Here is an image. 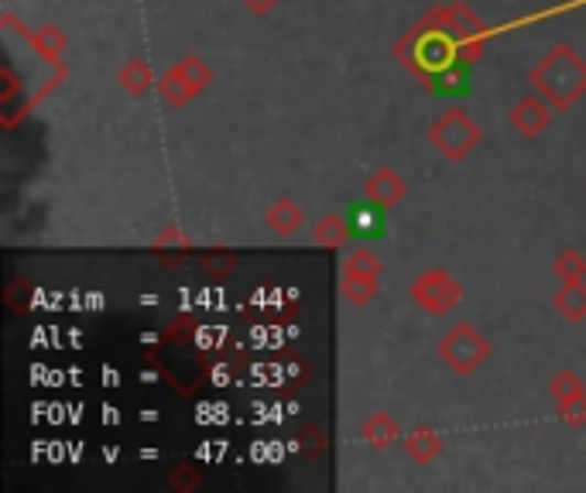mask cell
Masks as SVG:
<instances>
[{"label": "cell", "mask_w": 586, "mask_h": 493, "mask_svg": "<svg viewBox=\"0 0 586 493\" xmlns=\"http://www.w3.org/2000/svg\"><path fill=\"white\" fill-rule=\"evenodd\" d=\"M529 86L552 103L555 113H566L586 97V58L566 42L552 45L532 66Z\"/></svg>", "instance_id": "1"}, {"label": "cell", "mask_w": 586, "mask_h": 493, "mask_svg": "<svg viewBox=\"0 0 586 493\" xmlns=\"http://www.w3.org/2000/svg\"><path fill=\"white\" fill-rule=\"evenodd\" d=\"M394 58L415 79H422L428 86L432 76L443 73L446 66H453V62H456V42L449 35H443V31H432V28L415 24L412 31H405V35L398 39Z\"/></svg>", "instance_id": "2"}, {"label": "cell", "mask_w": 586, "mask_h": 493, "mask_svg": "<svg viewBox=\"0 0 586 493\" xmlns=\"http://www.w3.org/2000/svg\"><path fill=\"white\" fill-rule=\"evenodd\" d=\"M480 141H484V131L474 123V117L459 107H453L440 120H432V128H428V144L453 165L467 162L470 154L480 147Z\"/></svg>", "instance_id": "3"}, {"label": "cell", "mask_w": 586, "mask_h": 493, "mask_svg": "<svg viewBox=\"0 0 586 493\" xmlns=\"http://www.w3.org/2000/svg\"><path fill=\"white\" fill-rule=\"evenodd\" d=\"M490 339L474 326V322H456L443 339H440V360L459 377H470L487 363L490 357Z\"/></svg>", "instance_id": "4"}, {"label": "cell", "mask_w": 586, "mask_h": 493, "mask_svg": "<svg viewBox=\"0 0 586 493\" xmlns=\"http://www.w3.org/2000/svg\"><path fill=\"white\" fill-rule=\"evenodd\" d=\"M412 302L428 316H449L453 308L463 302V285L446 271V267H428L422 274L412 277L409 285Z\"/></svg>", "instance_id": "5"}, {"label": "cell", "mask_w": 586, "mask_h": 493, "mask_svg": "<svg viewBox=\"0 0 586 493\" xmlns=\"http://www.w3.org/2000/svg\"><path fill=\"white\" fill-rule=\"evenodd\" d=\"M419 24H422V28H432V31H443V35H449L456 45L487 35V24H484L467 4H456V0H449V4H432V8L422 14Z\"/></svg>", "instance_id": "6"}, {"label": "cell", "mask_w": 586, "mask_h": 493, "mask_svg": "<svg viewBox=\"0 0 586 493\" xmlns=\"http://www.w3.org/2000/svg\"><path fill=\"white\" fill-rule=\"evenodd\" d=\"M552 117H555L552 103H549L545 97H539V92L532 89L529 97H521V100L511 107L508 123H511V131L521 134L524 141H535V138H542V134L549 131Z\"/></svg>", "instance_id": "7"}, {"label": "cell", "mask_w": 586, "mask_h": 493, "mask_svg": "<svg viewBox=\"0 0 586 493\" xmlns=\"http://www.w3.org/2000/svg\"><path fill=\"white\" fill-rule=\"evenodd\" d=\"M405 196H409V182L401 178L394 168H378V172H370L367 182H363V202L378 206L384 212L405 202Z\"/></svg>", "instance_id": "8"}, {"label": "cell", "mask_w": 586, "mask_h": 493, "mask_svg": "<svg viewBox=\"0 0 586 493\" xmlns=\"http://www.w3.org/2000/svg\"><path fill=\"white\" fill-rule=\"evenodd\" d=\"M443 449H446L443 436H440L436 428H428V425H419V428H412L409 436H405V452H409L412 462H419V467L436 462L443 456Z\"/></svg>", "instance_id": "9"}, {"label": "cell", "mask_w": 586, "mask_h": 493, "mask_svg": "<svg viewBox=\"0 0 586 493\" xmlns=\"http://www.w3.org/2000/svg\"><path fill=\"white\" fill-rule=\"evenodd\" d=\"M264 223H268V230H271L274 237H292V233L302 230L305 212H302V206H299L295 199L282 196V199H278V202L264 212Z\"/></svg>", "instance_id": "10"}, {"label": "cell", "mask_w": 586, "mask_h": 493, "mask_svg": "<svg viewBox=\"0 0 586 493\" xmlns=\"http://www.w3.org/2000/svg\"><path fill=\"white\" fill-rule=\"evenodd\" d=\"M154 89H159V97H162V103H169V107H175V110H182V107H189L196 97H199V89L185 79L175 66L154 83Z\"/></svg>", "instance_id": "11"}, {"label": "cell", "mask_w": 586, "mask_h": 493, "mask_svg": "<svg viewBox=\"0 0 586 493\" xmlns=\"http://www.w3.org/2000/svg\"><path fill=\"white\" fill-rule=\"evenodd\" d=\"M350 237H354V227L339 212H326L319 216V223H313V240L323 251H339V246H347Z\"/></svg>", "instance_id": "12"}, {"label": "cell", "mask_w": 586, "mask_h": 493, "mask_svg": "<svg viewBox=\"0 0 586 493\" xmlns=\"http://www.w3.org/2000/svg\"><path fill=\"white\" fill-rule=\"evenodd\" d=\"M398 436H401V428H398V421H394L388 412H375V415H370V418L360 425V439H363L370 449H388V446L398 442Z\"/></svg>", "instance_id": "13"}, {"label": "cell", "mask_w": 586, "mask_h": 493, "mask_svg": "<svg viewBox=\"0 0 586 493\" xmlns=\"http://www.w3.org/2000/svg\"><path fill=\"white\" fill-rule=\"evenodd\" d=\"M117 86L128 92V97H144V92L154 86V73L148 66V58H128L117 69Z\"/></svg>", "instance_id": "14"}, {"label": "cell", "mask_w": 586, "mask_h": 493, "mask_svg": "<svg viewBox=\"0 0 586 493\" xmlns=\"http://www.w3.org/2000/svg\"><path fill=\"white\" fill-rule=\"evenodd\" d=\"M24 39H28V45L35 48L45 62H58L62 52L69 48V35L62 28H55V24H45L39 31H24Z\"/></svg>", "instance_id": "15"}, {"label": "cell", "mask_w": 586, "mask_h": 493, "mask_svg": "<svg viewBox=\"0 0 586 493\" xmlns=\"http://www.w3.org/2000/svg\"><path fill=\"white\" fill-rule=\"evenodd\" d=\"M381 277H363V274H339V295H344L347 305L363 308L378 298Z\"/></svg>", "instance_id": "16"}, {"label": "cell", "mask_w": 586, "mask_h": 493, "mask_svg": "<svg viewBox=\"0 0 586 493\" xmlns=\"http://www.w3.org/2000/svg\"><path fill=\"white\" fill-rule=\"evenodd\" d=\"M428 89L436 92V97H463V92L470 89V66H463V62H453L443 73L432 76Z\"/></svg>", "instance_id": "17"}, {"label": "cell", "mask_w": 586, "mask_h": 493, "mask_svg": "<svg viewBox=\"0 0 586 493\" xmlns=\"http://www.w3.org/2000/svg\"><path fill=\"white\" fill-rule=\"evenodd\" d=\"M552 305L560 308V316L569 322H583L586 319V282L576 285H563L560 292L552 295Z\"/></svg>", "instance_id": "18"}, {"label": "cell", "mask_w": 586, "mask_h": 493, "mask_svg": "<svg viewBox=\"0 0 586 493\" xmlns=\"http://www.w3.org/2000/svg\"><path fill=\"white\" fill-rule=\"evenodd\" d=\"M552 274L560 277L563 285H576V282H586V258L579 251H560L552 258Z\"/></svg>", "instance_id": "19"}, {"label": "cell", "mask_w": 586, "mask_h": 493, "mask_svg": "<svg viewBox=\"0 0 586 493\" xmlns=\"http://www.w3.org/2000/svg\"><path fill=\"white\" fill-rule=\"evenodd\" d=\"M583 394H586V387H583V377L576 374V370H560V374L549 381V397L555 401V408L566 405V401H573V397H583Z\"/></svg>", "instance_id": "20"}, {"label": "cell", "mask_w": 586, "mask_h": 493, "mask_svg": "<svg viewBox=\"0 0 586 493\" xmlns=\"http://www.w3.org/2000/svg\"><path fill=\"white\" fill-rule=\"evenodd\" d=\"M339 274H363V277H381L384 274V264L375 251H363V246H357V251H350L344 258V267H339Z\"/></svg>", "instance_id": "21"}, {"label": "cell", "mask_w": 586, "mask_h": 493, "mask_svg": "<svg viewBox=\"0 0 586 493\" xmlns=\"http://www.w3.org/2000/svg\"><path fill=\"white\" fill-rule=\"evenodd\" d=\"M175 69H178L185 79H189L199 92L213 83V66H209L203 55H182V58L175 62Z\"/></svg>", "instance_id": "22"}, {"label": "cell", "mask_w": 586, "mask_h": 493, "mask_svg": "<svg viewBox=\"0 0 586 493\" xmlns=\"http://www.w3.org/2000/svg\"><path fill=\"white\" fill-rule=\"evenodd\" d=\"M151 243H154V251H162V246H165V251H172V246H178V251H189V246H193L189 233H185L178 223H169L165 230H159Z\"/></svg>", "instance_id": "23"}, {"label": "cell", "mask_w": 586, "mask_h": 493, "mask_svg": "<svg viewBox=\"0 0 586 493\" xmlns=\"http://www.w3.org/2000/svg\"><path fill=\"white\" fill-rule=\"evenodd\" d=\"M560 418H563L566 428H586V394L560 405Z\"/></svg>", "instance_id": "24"}, {"label": "cell", "mask_w": 586, "mask_h": 493, "mask_svg": "<svg viewBox=\"0 0 586 493\" xmlns=\"http://www.w3.org/2000/svg\"><path fill=\"white\" fill-rule=\"evenodd\" d=\"M484 52H487V35L470 39V42H459L456 45V62H463V66H477V62L484 58Z\"/></svg>", "instance_id": "25"}, {"label": "cell", "mask_w": 586, "mask_h": 493, "mask_svg": "<svg viewBox=\"0 0 586 493\" xmlns=\"http://www.w3.org/2000/svg\"><path fill=\"white\" fill-rule=\"evenodd\" d=\"M203 483V473L189 470V467H175L172 470V486L175 490H189V486H199Z\"/></svg>", "instance_id": "26"}, {"label": "cell", "mask_w": 586, "mask_h": 493, "mask_svg": "<svg viewBox=\"0 0 586 493\" xmlns=\"http://www.w3.org/2000/svg\"><path fill=\"white\" fill-rule=\"evenodd\" d=\"M237 4H243V11H247V14L264 18V14H271L278 4H285V0H237Z\"/></svg>", "instance_id": "27"}, {"label": "cell", "mask_w": 586, "mask_h": 493, "mask_svg": "<svg viewBox=\"0 0 586 493\" xmlns=\"http://www.w3.org/2000/svg\"><path fill=\"white\" fill-rule=\"evenodd\" d=\"M203 267H206V271H220V274H227V271L234 267V258H230V254H220V258H216V254H206V258H203Z\"/></svg>", "instance_id": "28"}]
</instances>
